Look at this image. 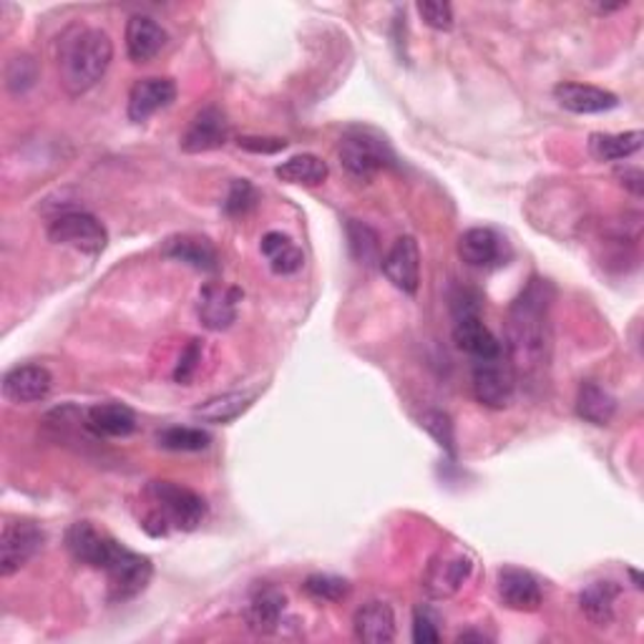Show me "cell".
<instances>
[{"mask_svg": "<svg viewBox=\"0 0 644 644\" xmlns=\"http://www.w3.org/2000/svg\"><path fill=\"white\" fill-rule=\"evenodd\" d=\"M642 149V132L624 134H592L589 136V152L600 162H622Z\"/></svg>", "mask_w": 644, "mask_h": 644, "instance_id": "cell-28", "label": "cell"}, {"mask_svg": "<svg viewBox=\"0 0 644 644\" xmlns=\"http://www.w3.org/2000/svg\"><path fill=\"white\" fill-rule=\"evenodd\" d=\"M474 572V559L458 549H446L428 561L426 574H423V589L434 600H448L461 592Z\"/></svg>", "mask_w": 644, "mask_h": 644, "instance_id": "cell-7", "label": "cell"}, {"mask_svg": "<svg viewBox=\"0 0 644 644\" xmlns=\"http://www.w3.org/2000/svg\"><path fill=\"white\" fill-rule=\"evenodd\" d=\"M164 255L169 260L184 262L189 267H195L199 272H217L219 270V257L217 250L207 242L205 237H195V235H177L169 237L167 245H164Z\"/></svg>", "mask_w": 644, "mask_h": 644, "instance_id": "cell-24", "label": "cell"}, {"mask_svg": "<svg viewBox=\"0 0 644 644\" xmlns=\"http://www.w3.org/2000/svg\"><path fill=\"white\" fill-rule=\"evenodd\" d=\"M199 363H201V345H199V340H191L179 357L177 371H174V381L187 385L191 378H195Z\"/></svg>", "mask_w": 644, "mask_h": 644, "instance_id": "cell-39", "label": "cell"}, {"mask_svg": "<svg viewBox=\"0 0 644 644\" xmlns=\"http://www.w3.org/2000/svg\"><path fill=\"white\" fill-rule=\"evenodd\" d=\"M278 179L288 181V184H302V187H318L328 179V164L320 159L315 154H300L292 156L284 164H280L278 169Z\"/></svg>", "mask_w": 644, "mask_h": 644, "instance_id": "cell-30", "label": "cell"}, {"mask_svg": "<svg viewBox=\"0 0 644 644\" xmlns=\"http://www.w3.org/2000/svg\"><path fill=\"white\" fill-rule=\"evenodd\" d=\"M345 232H347V247H351V255L355 257L357 264L375 267L383 262L381 237L373 227H367L365 222H357V219H351L345 227Z\"/></svg>", "mask_w": 644, "mask_h": 644, "instance_id": "cell-31", "label": "cell"}, {"mask_svg": "<svg viewBox=\"0 0 644 644\" xmlns=\"http://www.w3.org/2000/svg\"><path fill=\"white\" fill-rule=\"evenodd\" d=\"M630 577H632V582H634V586L637 589H642V579H640V574L634 572V569H630Z\"/></svg>", "mask_w": 644, "mask_h": 644, "instance_id": "cell-42", "label": "cell"}, {"mask_svg": "<svg viewBox=\"0 0 644 644\" xmlns=\"http://www.w3.org/2000/svg\"><path fill=\"white\" fill-rule=\"evenodd\" d=\"M149 496L156 503V511L169 521L172 529L195 531L207 519V503L199 494L174 481H152Z\"/></svg>", "mask_w": 644, "mask_h": 644, "instance_id": "cell-5", "label": "cell"}, {"mask_svg": "<svg viewBox=\"0 0 644 644\" xmlns=\"http://www.w3.org/2000/svg\"><path fill=\"white\" fill-rule=\"evenodd\" d=\"M381 270L395 290L416 294L420 288V250L413 237H398L383 257Z\"/></svg>", "mask_w": 644, "mask_h": 644, "instance_id": "cell-10", "label": "cell"}, {"mask_svg": "<svg viewBox=\"0 0 644 644\" xmlns=\"http://www.w3.org/2000/svg\"><path fill=\"white\" fill-rule=\"evenodd\" d=\"M242 292L235 288H225L219 282L205 284L199 294V320L209 330H227L237 320V305Z\"/></svg>", "mask_w": 644, "mask_h": 644, "instance_id": "cell-18", "label": "cell"}, {"mask_svg": "<svg viewBox=\"0 0 644 644\" xmlns=\"http://www.w3.org/2000/svg\"><path fill=\"white\" fill-rule=\"evenodd\" d=\"M252 401H255L252 393H225L197 406L195 416L205 423L225 426V423H232L242 416V413L252 406Z\"/></svg>", "mask_w": 644, "mask_h": 644, "instance_id": "cell-27", "label": "cell"}, {"mask_svg": "<svg viewBox=\"0 0 644 644\" xmlns=\"http://www.w3.org/2000/svg\"><path fill=\"white\" fill-rule=\"evenodd\" d=\"M6 84L15 94H23L35 84V63L31 59H13L6 69Z\"/></svg>", "mask_w": 644, "mask_h": 644, "instance_id": "cell-37", "label": "cell"}, {"mask_svg": "<svg viewBox=\"0 0 644 644\" xmlns=\"http://www.w3.org/2000/svg\"><path fill=\"white\" fill-rule=\"evenodd\" d=\"M262 255L267 257L274 274H294L302 267V262H305L300 247L282 232H270L262 237Z\"/></svg>", "mask_w": 644, "mask_h": 644, "instance_id": "cell-29", "label": "cell"}, {"mask_svg": "<svg viewBox=\"0 0 644 644\" xmlns=\"http://www.w3.org/2000/svg\"><path fill=\"white\" fill-rule=\"evenodd\" d=\"M420 426L428 430L430 436L438 440L440 448H446L450 456L456 450V438H454V423H450V416L444 411H426L420 416Z\"/></svg>", "mask_w": 644, "mask_h": 644, "instance_id": "cell-34", "label": "cell"}, {"mask_svg": "<svg viewBox=\"0 0 644 644\" xmlns=\"http://www.w3.org/2000/svg\"><path fill=\"white\" fill-rule=\"evenodd\" d=\"M554 98L561 108L572 114H604L620 106V98L612 91L592 84H577V81H561V84H557Z\"/></svg>", "mask_w": 644, "mask_h": 644, "instance_id": "cell-16", "label": "cell"}, {"mask_svg": "<svg viewBox=\"0 0 644 644\" xmlns=\"http://www.w3.org/2000/svg\"><path fill=\"white\" fill-rule=\"evenodd\" d=\"M116 544V539L98 531L91 521L71 523V529L66 531V549L71 551V557L94 569H104L108 564Z\"/></svg>", "mask_w": 644, "mask_h": 644, "instance_id": "cell-12", "label": "cell"}, {"mask_svg": "<svg viewBox=\"0 0 644 644\" xmlns=\"http://www.w3.org/2000/svg\"><path fill=\"white\" fill-rule=\"evenodd\" d=\"M616 596H620V586L614 582H594L579 594V606H582L589 622L596 624V627H604V624L614 620Z\"/></svg>", "mask_w": 644, "mask_h": 644, "instance_id": "cell-26", "label": "cell"}, {"mask_svg": "<svg viewBox=\"0 0 644 644\" xmlns=\"http://www.w3.org/2000/svg\"><path fill=\"white\" fill-rule=\"evenodd\" d=\"M49 239L53 245L98 255L108 245V232L89 211H63L49 225Z\"/></svg>", "mask_w": 644, "mask_h": 644, "instance_id": "cell-6", "label": "cell"}, {"mask_svg": "<svg viewBox=\"0 0 644 644\" xmlns=\"http://www.w3.org/2000/svg\"><path fill=\"white\" fill-rule=\"evenodd\" d=\"M114 61V43L98 29H71L59 45L61 86L69 96H81L106 76Z\"/></svg>", "mask_w": 644, "mask_h": 644, "instance_id": "cell-2", "label": "cell"}, {"mask_svg": "<svg viewBox=\"0 0 644 644\" xmlns=\"http://www.w3.org/2000/svg\"><path fill=\"white\" fill-rule=\"evenodd\" d=\"M177 98V84L172 79H142L128 91V118L142 124Z\"/></svg>", "mask_w": 644, "mask_h": 644, "instance_id": "cell-15", "label": "cell"}, {"mask_svg": "<svg viewBox=\"0 0 644 644\" xmlns=\"http://www.w3.org/2000/svg\"><path fill=\"white\" fill-rule=\"evenodd\" d=\"M284 594L278 586L272 584H260L250 596V604H247V624L257 634H270L280 627V620L284 614Z\"/></svg>", "mask_w": 644, "mask_h": 644, "instance_id": "cell-22", "label": "cell"}, {"mask_svg": "<svg viewBox=\"0 0 644 644\" xmlns=\"http://www.w3.org/2000/svg\"><path fill=\"white\" fill-rule=\"evenodd\" d=\"M551 300L554 288L547 280L531 278L509 308L506 320V351L517 375H537L544 371L551 347Z\"/></svg>", "mask_w": 644, "mask_h": 644, "instance_id": "cell-1", "label": "cell"}, {"mask_svg": "<svg viewBox=\"0 0 644 644\" xmlns=\"http://www.w3.org/2000/svg\"><path fill=\"white\" fill-rule=\"evenodd\" d=\"M255 201H257V191H255L252 184L247 179H237V181H232V187H229L225 211L232 217L247 215V211L255 207Z\"/></svg>", "mask_w": 644, "mask_h": 644, "instance_id": "cell-36", "label": "cell"}, {"mask_svg": "<svg viewBox=\"0 0 644 644\" xmlns=\"http://www.w3.org/2000/svg\"><path fill=\"white\" fill-rule=\"evenodd\" d=\"M53 375L43 365H18L6 373L3 395L11 403H39L49 398Z\"/></svg>", "mask_w": 644, "mask_h": 644, "instance_id": "cell-17", "label": "cell"}, {"mask_svg": "<svg viewBox=\"0 0 644 644\" xmlns=\"http://www.w3.org/2000/svg\"><path fill=\"white\" fill-rule=\"evenodd\" d=\"M108 577V600L122 604L139 596L152 582L154 564L149 557L136 554V551L126 549L124 544H116L112 559L104 567Z\"/></svg>", "mask_w": 644, "mask_h": 644, "instance_id": "cell-4", "label": "cell"}, {"mask_svg": "<svg viewBox=\"0 0 644 644\" xmlns=\"http://www.w3.org/2000/svg\"><path fill=\"white\" fill-rule=\"evenodd\" d=\"M237 144L252 154H278L288 149V142L284 139H262V136H242Z\"/></svg>", "mask_w": 644, "mask_h": 644, "instance_id": "cell-40", "label": "cell"}, {"mask_svg": "<svg viewBox=\"0 0 644 644\" xmlns=\"http://www.w3.org/2000/svg\"><path fill=\"white\" fill-rule=\"evenodd\" d=\"M229 139L227 114L219 106L199 108L181 136V149L187 154H205L225 146Z\"/></svg>", "mask_w": 644, "mask_h": 644, "instance_id": "cell-11", "label": "cell"}, {"mask_svg": "<svg viewBox=\"0 0 644 644\" xmlns=\"http://www.w3.org/2000/svg\"><path fill=\"white\" fill-rule=\"evenodd\" d=\"M616 413V398L600 383L586 381L577 393V416L592 426H610Z\"/></svg>", "mask_w": 644, "mask_h": 644, "instance_id": "cell-25", "label": "cell"}, {"mask_svg": "<svg viewBox=\"0 0 644 644\" xmlns=\"http://www.w3.org/2000/svg\"><path fill=\"white\" fill-rule=\"evenodd\" d=\"M209 440L211 436L207 430L191 426H172L156 434V444L167 450H177V454H197L209 446Z\"/></svg>", "mask_w": 644, "mask_h": 644, "instance_id": "cell-32", "label": "cell"}, {"mask_svg": "<svg viewBox=\"0 0 644 644\" xmlns=\"http://www.w3.org/2000/svg\"><path fill=\"white\" fill-rule=\"evenodd\" d=\"M305 592L320 602H343L351 594V584L333 574H312L305 579Z\"/></svg>", "mask_w": 644, "mask_h": 644, "instance_id": "cell-33", "label": "cell"}, {"mask_svg": "<svg viewBox=\"0 0 644 644\" xmlns=\"http://www.w3.org/2000/svg\"><path fill=\"white\" fill-rule=\"evenodd\" d=\"M517 391V373L503 355L491 361H476L474 365V395L486 408L501 411L511 403Z\"/></svg>", "mask_w": 644, "mask_h": 644, "instance_id": "cell-8", "label": "cell"}, {"mask_svg": "<svg viewBox=\"0 0 644 644\" xmlns=\"http://www.w3.org/2000/svg\"><path fill=\"white\" fill-rule=\"evenodd\" d=\"M86 430L94 438H126L136 430V416L122 403H98L84 411Z\"/></svg>", "mask_w": 644, "mask_h": 644, "instance_id": "cell-19", "label": "cell"}, {"mask_svg": "<svg viewBox=\"0 0 644 644\" xmlns=\"http://www.w3.org/2000/svg\"><path fill=\"white\" fill-rule=\"evenodd\" d=\"M167 43V31L152 15H132L126 23V53L134 63L152 61Z\"/></svg>", "mask_w": 644, "mask_h": 644, "instance_id": "cell-20", "label": "cell"}, {"mask_svg": "<svg viewBox=\"0 0 644 644\" xmlns=\"http://www.w3.org/2000/svg\"><path fill=\"white\" fill-rule=\"evenodd\" d=\"M355 637L367 644H388L395 640V614L385 602H365L353 616Z\"/></svg>", "mask_w": 644, "mask_h": 644, "instance_id": "cell-21", "label": "cell"}, {"mask_svg": "<svg viewBox=\"0 0 644 644\" xmlns=\"http://www.w3.org/2000/svg\"><path fill=\"white\" fill-rule=\"evenodd\" d=\"M440 640L438 627H436V616L428 610L418 606L416 614H413V642L416 644H436Z\"/></svg>", "mask_w": 644, "mask_h": 644, "instance_id": "cell-38", "label": "cell"}, {"mask_svg": "<svg viewBox=\"0 0 644 644\" xmlns=\"http://www.w3.org/2000/svg\"><path fill=\"white\" fill-rule=\"evenodd\" d=\"M616 177L622 179L624 187H627L634 197H642V181H644V177H642L640 169H622L620 174H616Z\"/></svg>", "mask_w": 644, "mask_h": 644, "instance_id": "cell-41", "label": "cell"}, {"mask_svg": "<svg viewBox=\"0 0 644 644\" xmlns=\"http://www.w3.org/2000/svg\"><path fill=\"white\" fill-rule=\"evenodd\" d=\"M340 164L347 169V174H353L357 179H373L375 174L385 167H393L395 156L391 152V146L385 144L381 136H375L371 132H363V128H355V132H347L340 142Z\"/></svg>", "mask_w": 644, "mask_h": 644, "instance_id": "cell-3", "label": "cell"}, {"mask_svg": "<svg viewBox=\"0 0 644 644\" xmlns=\"http://www.w3.org/2000/svg\"><path fill=\"white\" fill-rule=\"evenodd\" d=\"M499 596L513 612H537L544 594H541L539 579L527 569L503 567L499 572Z\"/></svg>", "mask_w": 644, "mask_h": 644, "instance_id": "cell-14", "label": "cell"}, {"mask_svg": "<svg viewBox=\"0 0 644 644\" xmlns=\"http://www.w3.org/2000/svg\"><path fill=\"white\" fill-rule=\"evenodd\" d=\"M458 255L471 267H496L503 260V242L494 229L474 227L458 239Z\"/></svg>", "mask_w": 644, "mask_h": 644, "instance_id": "cell-23", "label": "cell"}, {"mask_svg": "<svg viewBox=\"0 0 644 644\" xmlns=\"http://www.w3.org/2000/svg\"><path fill=\"white\" fill-rule=\"evenodd\" d=\"M418 13L426 25L436 31H450L454 29V8L444 0H420Z\"/></svg>", "mask_w": 644, "mask_h": 644, "instance_id": "cell-35", "label": "cell"}, {"mask_svg": "<svg viewBox=\"0 0 644 644\" xmlns=\"http://www.w3.org/2000/svg\"><path fill=\"white\" fill-rule=\"evenodd\" d=\"M454 343L458 351L471 355L474 361H491V357L503 355L499 337L484 325L481 312H464V315H456Z\"/></svg>", "mask_w": 644, "mask_h": 644, "instance_id": "cell-13", "label": "cell"}, {"mask_svg": "<svg viewBox=\"0 0 644 644\" xmlns=\"http://www.w3.org/2000/svg\"><path fill=\"white\" fill-rule=\"evenodd\" d=\"M43 531L33 521H8L0 533V577H13L43 549Z\"/></svg>", "mask_w": 644, "mask_h": 644, "instance_id": "cell-9", "label": "cell"}]
</instances>
